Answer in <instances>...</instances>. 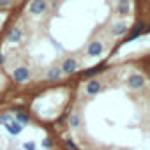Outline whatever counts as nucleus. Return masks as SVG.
<instances>
[{
	"mask_svg": "<svg viewBox=\"0 0 150 150\" xmlns=\"http://www.w3.org/2000/svg\"><path fill=\"white\" fill-rule=\"evenodd\" d=\"M13 78H14L16 83H25V81H28V78H30V71H28L27 67H16V69L13 71Z\"/></svg>",
	"mask_w": 150,
	"mask_h": 150,
	"instance_id": "obj_2",
	"label": "nucleus"
},
{
	"mask_svg": "<svg viewBox=\"0 0 150 150\" xmlns=\"http://www.w3.org/2000/svg\"><path fill=\"white\" fill-rule=\"evenodd\" d=\"M62 74H64V72L60 71V67H50L48 72H46V76H48V80H58Z\"/></svg>",
	"mask_w": 150,
	"mask_h": 150,
	"instance_id": "obj_4",
	"label": "nucleus"
},
{
	"mask_svg": "<svg viewBox=\"0 0 150 150\" xmlns=\"http://www.w3.org/2000/svg\"><path fill=\"white\" fill-rule=\"evenodd\" d=\"M25 150H35V145L34 143H25Z\"/></svg>",
	"mask_w": 150,
	"mask_h": 150,
	"instance_id": "obj_9",
	"label": "nucleus"
},
{
	"mask_svg": "<svg viewBox=\"0 0 150 150\" xmlns=\"http://www.w3.org/2000/svg\"><path fill=\"white\" fill-rule=\"evenodd\" d=\"M46 7H48L46 0H30L28 11H30V14H35V16H39V14H42V13L46 11Z\"/></svg>",
	"mask_w": 150,
	"mask_h": 150,
	"instance_id": "obj_1",
	"label": "nucleus"
},
{
	"mask_svg": "<svg viewBox=\"0 0 150 150\" xmlns=\"http://www.w3.org/2000/svg\"><path fill=\"white\" fill-rule=\"evenodd\" d=\"M16 120L21 122V124H28V117H27L25 113H18V115H16Z\"/></svg>",
	"mask_w": 150,
	"mask_h": 150,
	"instance_id": "obj_6",
	"label": "nucleus"
},
{
	"mask_svg": "<svg viewBox=\"0 0 150 150\" xmlns=\"http://www.w3.org/2000/svg\"><path fill=\"white\" fill-rule=\"evenodd\" d=\"M9 120H13V117H11V115H7V113L0 115V122H9Z\"/></svg>",
	"mask_w": 150,
	"mask_h": 150,
	"instance_id": "obj_8",
	"label": "nucleus"
},
{
	"mask_svg": "<svg viewBox=\"0 0 150 150\" xmlns=\"http://www.w3.org/2000/svg\"><path fill=\"white\" fill-rule=\"evenodd\" d=\"M6 129H7V131H9L11 134H20L23 127H21V125H20L18 122H14V124H6Z\"/></svg>",
	"mask_w": 150,
	"mask_h": 150,
	"instance_id": "obj_5",
	"label": "nucleus"
},
{
	"mask_svg": "<svg viewBox=\"0 0 150 150\" xmlns=\"http://www.w3.org/2000/svg\"><path fill=\"white\" fill-rule=\"evenodd\" d=\"M13 0H0V7H11Z\"/></svg>",
	"mask_w": 150,
	"mask_h": 150,
	"instance_id": "obj_7",
	"label": "nucleus"
},
{
	"mask_svg": "<svg viewBox=\"0 0 150 150\" xmlns=\"http://www.w3.org/2000/svg\"><path fill=\"white\" fill-rule=\"evenodd\" d=\"M21 37H23V30H21L20 27H14V28L7 34V41H9V42H20Z\"/></svg>",
	"mask_w": 150,
	"mask_h": 150,
	"instance_id": "obj_3",
	"label": "nucleus"
}]
</instances>
